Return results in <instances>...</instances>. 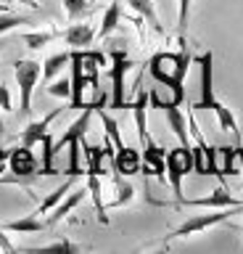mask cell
<instances>
[{
	"label": "cell",
	"instance_id": "obj_1",
	"mask_svg": "<svg viewBox=\"0 0 243 254\" xmlns=\"http://www.w3.org/2000/svg\"><path fill=\"white\" fill-rule=\"evenodd\" d=\"M180 51L177 53H156L148 61V71L156 82L167 85L172 90V103H183L185 101V74H188V64H191V51H188L185 40L180 37Z\"/></svg>",
	"mask_w": 243,
	"mask_h": 254
},
{
	"label": "cell",
	"instance_id": "obj_2",
	"mask_svg": "<svg viewBox=\"0 0 243 254\" xmlns=\"http://www.w3.org/2000/svg\"><path fill=\"white\" fill-rule=\"evenodd\" d=\"M241 212H243V206H222V209H214V212H206V214H193V217H188L183 222V225H177L169 236H164L159 249L169 246V241H175V238H191L195 233H201V230H209V228L219 225V222L230 220L233 214H241Z\"/></svg>",
	"mask_w": 243,
	"mask_h": 254
},
{
	"label": "cell",
	"instance_id": "obj_3",
	"mask_svg": "<svg viewBox=\"0 0 243 254\" xmlns=\"http://www.w3.org/2000/svg\"><path fill=\"white\" fill-rule=\"evenodd\" d=\"M164 172L169 178V186H172V193L180 201L183 198V178L188 172H193V148L191 146H177V148H169L164 154Z\"/></svg>",
	"mask_w": 243,
	"mask_h": 254
},
{
	"label": "cell",
	"instance_id": "obj_4",
	"mask_svg": "<svg viewBox=\"0 0 243 254\" xmlns=\"http://www.w3.org/2000/svg\"><path fill=\"white\" fill-rule=\"evenodd\" d=\"M40 64L32 61V59H19L13 61V74H16V82H19V111L24 117L32 114V93H35V85L40 82Z\"/></svg>",
	"mask_w": 243,
	"mask_h": 254
},
{
	"label": "cell",
	"instance_id": "obj_5",
	"mask_svg": "<svg viewBox=\"0 0 243 254\" xmlns=\"http://www.w3.org/2000/svg\"><path fill=\"white\" fill-rule=\"evenodd\" d=\"M111 69H108V77H111V109H130V101L124 98V74L130 71L132 61L130 56L122 51V48H114L111 53Z\"/></svg>",
	"mask_w": 243,
	"mask_h": 254
},
{
	"label": "cell",
	"instance_id": "obj_6",
	"mask_svg": "<svg viewBox=\"0 0 243 254\" xmlns=\"http://www.w3.org/2000/svg\"><path fill=\"white\" fill-rule=\"evenodd\" d=\"M148 201L156 204V206H169V209H183V206H201V209H222V206H243L241 198H235L227 188H217L214 193L209 196H201V198H180L175 204H167V201H159V198H151L148 196Z\"/></svg>",
	"mask_w": 243,
	"mask_h": 254
},
{
	"label": "cell",
	"instance_id": "obj_7",
	"mask_svg": "<svg viewBox=\"0 0 243 254\" xmlns=\"http://www.w3.org/2000/svg\"><path fill=\"white\" fill-rule=\"evenodd\" d=\"M188 125H191V135L195 140V148H193V172L195 175H214V148L206 146V140H203V135L198 130V125H195L193 119V109L188 111Z\"/></svg>",
	"mask_w": 243,
	"mask_h": 254
},
{
	"label": "cell",
	"instance_id": "obj_8",
	"mask_svg": "<svg viewBox=\"0 0 243 254\" xmlns=\"http://www.w3.org/2000/svg\"><path fill=\"white\" fill-rule=\"evenodd\" d=\"M69 66H72V95H69V106L66 109H85V90H88V79L82 74V61H80V48H72V59H69Z\"/></svg>",
	"mask_w": 243,
	"mask_h": 254
},
{
	"label": "cell",
	"instance_id": "obj_9",
	"mask_svg": "<svg viewBox=\"0 0 243 254\" xmlns=\"http://www.w3.org/2000/svg\"><path fill=\"white\" fill-rule=\"evenodd\" d=\"M201 64V101L195 103L193 109H211V103H214V53L206 51L198 59Z\"/></svg>",
	"mask_w": 243,
	"mask_h": 254
},
{
	"label": "cell",
	"instance_id": "obj_10",
	"mask_svg": "<svg viewBox=\"0 0 243 254\" xmlns=\"http://www.w3.org/2000/svg\"><path fill=\"white\" fill-rule=\"evenodd\" d=\"M8 170L16 175V178H29V175L37 172V159L32 154L29 146H16L8 151Z\"/></svg>",
	"mask_w": 243,
	"mask_h": 254
},
{
	"label": "cell",
	"instance_id": "obj_11",
	"mask_svg": "<svg viewBox=\"0 0 243 254\" xmlns=\"http://www.w3.org/2000/svg\"><path fill=\"white\" fill-rule=\"evenodd\" d=\"M111 164H114L116 175H135V172H140V151L132 146L116 148Z\"/></svg>",
	"mask_w": 243,
	"mask_h": 254
},
{
	"label": "cell",
	"instance_id": "obj_12",
	"mask_svg": "<svg viewBox=\"0 0 243 254\" xmlns=\"http://www.w3.org/2000/svg\"><path fill=\"white\" fill-rule=\"evenodd\" d=\"M61 111H64V109H53L50 114H45L43 119H37V122H29V125L24 127V132H21V146H29V148H32L35 143H40L43 135L50 132L48 127H50V122L61 114Z\"/></svg>",
	"mask_w": 243,
	"mask_h": 254
},
{
	"label": "cell",
	"instance_id": "obj_13",
	"mask_svg": "<svg viewBox=\"0 0 243 254\" xmlns=\"http://www.w3.org/2000/svg\"><path fill=\"white\" fill-rule=\"evenodd\" d=\"M214 175L217 178H227V175H238L235 159H238V146H219L214 148Z\"/></svg>",
	"mask_w": 243,
	"mask_h": 254
},
{
	"label": "cell",
	"instance_id": "obj_14",
	"mask_svg": "<svg viewBox=\"0 0 243 254\" xmlns=\"http://www.w3.org/2000/svg\"><path fill=\"white\" fill-rule=\"evenodd\" d=\"M130 109L135 114V127H138V140L140 146H146L151 140V132H148V122H146V109H148V93H143L138 87V98L130 101Z\"/></svg>",
	"mask_w": 243,
	"mask_h": 254
},
{
	"label": "cell",
	"instance_id": "obj_15",
	"mask_svg": "<svg viewBox=\"0 0 243 254\" xmlns=\"http://www.w3.org/2000/svg\"><path fill=\"white\" fill-rule=\"evenodd\" d=\"M85 196H88V188H77V190H72V193H66V196L61 198V201L50 209L53 214H50V217L45 220V222H48V225H56V222H61L69 212L74 209L77 204H82V201H85Z\"/></svg>",
	"mask_w": 243,
	"mask_h": 254
},
{
	"label": "cell",
	"instance_id": "obj_16",
	"mask_svg": "<svg viewBox=\"0 0 243 254\" xmlns=\"http://www.w3.org/2000/svg\"><path fill=\"white\" fill-rule=\"evenodd\" d=\"M64 40L69 48H90L96 40V29H93V24H69Z\"/></svg>",
	"mask_w": 243,
	"mask_h": 254
},
{
	"label": "cell",
	"instance_id": "obj_17",
	"mask_svg": "<svg viewBox=\"0 0 243 254\" xmlns=\"http://www.w3.org/2000/svg\"><path fill=\"white\" fill-rule=\"evenodd\" d=\"M45 228H48V222H43L37 214H27V217H21V220L3 222V230H11V233H40Z\"/></svg>",
	"mask_w": 243,
	"mask_h": 254
},
{
	"label": "cell",
	"instance_id": "obj_18",
	"mask_svg": "<svg viewBox=\"0 0 243 254\" xmlns=\"http://www.w3.org/2000/svg\"><path fill=\"white\" fill-rule=\"evenodd\" d=\"M211 111H214V114H217V119H219V127H222L225 132H233V135H235V140L241 143V130H238V119H235V114H233V111L227 109V106H225L222 101H217V98H214V103H211Z\"/></svg>",
	"mask_w": 243,
	"mask_h": 254
},
{
	"label": "cell",
	"instance_id": "obj_19",
	"mask_svg": "<svg viewBox=\"0 0 243 254\" xmlns=\"http://www.w3.org/2000/svg\"><path fill=\"white\" fill-rule=\"evenodd\" d=\"M72 188H74V178H72V175H69V178H66L64 183H61V186H58L56 190H53V193H50L48 198H43V201H40V206H37V209H35L32 214H37V217H40V214L50 212L53 206H56V204H58L61 198H64V196H66V193H69V190H72Z\"/></svg>",
	"mask_w": 243,
	"mask_h": 254
},
{
	"label": "cell",
	"instance_id": "obj_20",
	"mask_svg": "<svg viewBox=\"0 0 243 254\" xmlns=\"http://www.w3.org/2000/svg\"><path fill=\"white\" fill-rule=\"evenodd\" d=\"M119 19H122V0H114V3L106 8V13H103V21H100L98 37L103 40V37L111 35V32L119 27Z\"/></svg>",
	"mask_w": 243,
	"mask_h": 254
},
{
	"label": "cell",
	"instance_id": "obj_21",
	"mask_svg": "<svg viewBox=\"0 0 243 254\" xmlns=\"http://www.w3.org/2000/svg\"><path fill=\"white\" fill-rule=\"evenodd\" d=\"M69 59H72V51H66V53H56V56H50L48 61L43 64V71H40V77H43V82L48 85L50 79H56L58 77V71L69 64Z\"/></svg>",
	"mask_w": 243,
	"mask_h": 254
},
{
	"label": "cell",
	"instance_id": "obj_22",
	"mask_svg": "<svg viewBox=\"0 0 243 254\" xmlns=\"http://www.w3.org/2000/svg\"><path fill=\"white\" fill-rule=\"evenodd\" d=\"M96 114L100 117V122H103V130H106V138L114 143V151L116 148H122L124 146V140H122V135H119V122H116L114 117H108L103 106H96Z\"/></svg>",
	"mask_w": 243,
	"mask_h": 254
},
{
	"label": "cell",
	"instance_id": "obj_23",
	"mask_svg": "<svg viewBox=\"0 0 243 254\" xmlns=\"http://www.w3.org/2000/svg\"><path fill=\"white\" fill-rule=\"evenodd\" d=\"M140 170L143 175H156L161 183H167V175H164V156H143L140 159Z\"/></svg>",
	"mask_w": 243,
	"mask_h": 254
},
{
	"label": "cell",
	"instance_id": "obj_24",
	"mask_svg": "<svg viewBox=\"0 0 243 254\" xmlns=\"http://www.w3.org/2000/svg\"><path fill=\"white\" fill-rule=\"evenodd\" d=\"M130 5L135 8V11L140 16H146L148 24L156 29V32H161V24H159V16H156V8H153V0H130Z\"/></svg>",
	"mask_w": 243,
	"mask_h": 254
},
{
	"label": "cell",
	"instance_id": "obj_25",
	"mask_svg": "<svg viewBox=\"0 0 243 254\" xmlns=\"http://www.w3.org/2000/svg\"><path fill=\"white\" fill-rule=\"evenodd\" d=\"M53 37H56V32H24V35H21V40L27 43L29 51H40V48L48 45Z\"/></svg>",
	"mask_w": 243,
	"mask_h": 254
},
{
	"label": "cell",
	"instance_id": "obj_26",
	"mask_svg": "<svg viewBox=\"0 0 243 254\" xmlns=\"http://www.w3.org/2000/svg\"><path fill=\"white\" fill-rule=\"evenodd\" d=\"M64 11L69 21H77L90 11V0H64Z\"/></svg>",
	"mask_w": 243,
	"mask_h": 254
},
{
	"label": "cell",
	"instance_id": "obj_27",
	"mask_svg": "<svg viewBox=\"0 0 243 254\" xmlns=\"http://www.w3.org/2000/svg\"><path fill=\"white\" fill-rule=\"evenodd\" d=\"M48 95L61 98V101H69V95H72V82H69V77L50 79V82H48Z\"/></svg>",
	"mask_w": 243,
	"mask_h": 254
},
{
	"label": "cell",
	"instance_id": "obj_28",
	"mask_svg": "<svg viewBox=\"0 0 243 254\" xmlns=\"http://www.w3.org/2000/svg\"><path fill=\"white\" fill-rule=\"evenodd\" d=\"M27 21H29L27 16H16V13L3 11V13H0V35H3V32L16 29V27H21V24H27Z\"/></svg>",
	"mask_w": 243,
	"mask_h": 254
},
{
	"label": "cell",
	"instance_id": "obj_29",
	"mask_svg": "<svg viewBox=\"0 0 243 254\" xmlns=\"http://www.w3.org/2000/svg\"><path fill=\"white\" fill-rule=\"evenodd\" d=\"M132 196H135V188H132L130 183H122V186H119V196H116L108 206H111V209H119V206H124V204L132 201Z\"/></svg>",
	"mask_w": 243,
	"mask_h": 254
},
{
	"label": "cell",
	"instance_id": "obj_30",
	"mask_svg": "<svg viewBox=\"0 0 243 254\" xmlns=\"http://www.w3.org/2000/svg\"><path fill=\"white\" fill-rule=\"evenodd\" d=\"M180 3V16H177V32H180V37H183V32L188 27V13H191V3L193 0H177Z\"/></svg>",
	"mask_w": 243,
	"mask_h": 254
},
{
	"label": "cell",
	"instance_id": "obj_31",
	"mask_svg": "<svg viewBox=\"0 0 243 254\" xmlns=\"http://www.w3.org/2000/svg\"><path fill=\"white\" fill-rule=\"evenodd\" d=\"M43 252H66V254H74V252H80V246H74L72 241H66V238H61V241H56V244H48V246H43Z\"/></svg>",
	"mask_w": 243,
	"mask_h": 254
},
{
	"label": "cell",
	"instance_id": "obj_32",
	"mask_svg": "<svg viewBox=\"0 0 243 254\" xmlns=\"http://www.w3.org/2000/svg\"><path fill=\"white\" fill-rule=\"evenodd\" d=\"M0 109H3V111H11L13 109L11 93H8V87H5V85H0Z\"/></svg>",
	"mask_w": 243,
	"mask_h": 254
},
{
	"label": "cell",
	"instance_id": "obj_33",
	"mask_svg": "<svg viewBox=\"0 0 243 254\" xmlns=\"http://www.w3.org/2000/svg\"><path fill=\"white\" fill-rule=\"evenodd\" d=\"M0 252H16V246L8 241V236H5L3 228H0Z\"/></svg>",
	"mask_w": 243,
	"mask_h": 254
},
{
	"label": "cell",
	"instance_id": "obj_34",
	"mask_svg": "<svg viewBox=\"0 0 243 254\" xmlns=\"http://www.w3.org/2000/svg\"><path fill=\"white\" fill-rule=\"evenodd\" d=\"M8 151H11V148H3V146H0V175H3L5 167H8Z\"/></svg>",
	"mask_w": 243,
	"mask_h": 254
},
{
	"label": "cell",
	"instance_id": "obj_35",
	"mask_svg": "<svg viewBox=\"0 0 243 254\" xmlns=\"http://www.w3.org/2000/svg\"><path fill=\"white\" fill-rule=\"evenodd\" d=\"M0 140H3V109H0Z\"/></svg>",
	"mask_w": 243,
	"mask_h": 254
},
{
	"label": "cell",
	"instance_id": "obj_36",
	"mask_svg": "<svg viewBox=\"0 0 243 254\" xmlns=\"http://www.w3.org/2000/svg\"><path fill=\"white\" fill-rule=\"evenodd\" d=\"M3 11H8V8H5V3H0V13H3Z\"/></svg>",
	"mask_w": 243,
	"mask_h": 254
},
{
	"label": "cell",
	"instance_id": "obj_37",
	"mask_svg": "<svg viewBox=\"0 0 243 254\" xmlns=\"http://www.w3.org/2000/svg\"><path fill=\"white\" fill-rule=\"evenodd\" d=\"M238 156H243V151H241V146H238Z\"/></svg>",
	"mask_w": 243,
	"mask_h": 254
},
{
	"label": "cell",
	"instance_id": "obj_38",
	"mask_svg": "<svg viewBox=\"0 0 243 254\" xmlns=\"http://www.w3.org/2000/svg\"><path fill=\"white\" fill-rule=\"evenodd\" d=\"M238 230H241V233H243V225H238Z\"/></svg>",
	"mask_w": 243,
	"mask_h": 254
},
{
	"label": "cell",
	"instance_id": "obj_39",
	"mask_svg": "<svg viewBox=\"0 0 243 254\" xmlns=\"http://www.w3.org/2000/svg\"><path fill=\"white\" fill-rule=\"evenodd\" d=\"M93 3H98V0H90V5H93Z\"/></svg>",
	"mask_w": 243,
	"mask_h": 254
}]
</instances>
